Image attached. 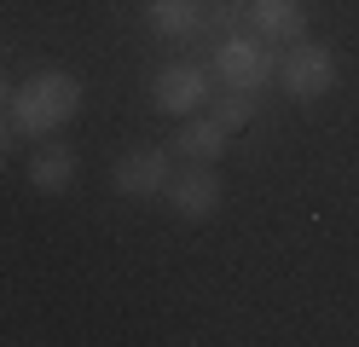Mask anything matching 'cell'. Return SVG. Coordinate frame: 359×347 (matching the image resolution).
<instances>
[{"mask_svg": "<svg viewBox=\"0 0 359 347\" xmlns=\"http://www.w3.org/2000/svg\"><path fill=\"white\" fill-rule=\"evenodd\" d=\"M81 99H87V87L70 76V69H41V76H29L24 87H12L6 116H12V128L24 139H53L58 128L76 122Z\"/></svg>", "mask_w": 359, "mask_h": 347, "instance_id": "1", "label": "cell"}, {"mask_svg": "<svg viewBox=\"0 0 359 347\" xmlns=\"http://www.w3.org/2000/svg\"><path fill=\"white\" fill-rule=\"evenodd\" d=\"M273 76H278V87L290 93V99H302V104H319V99H330L336 93V53L325 41H290L284 46V58L273 64Z\"/></svg>", "mask_w": 359, "mask_h": 347, "instance_id": "2", "label": "cell"}, {"mask_svg": "<svg viewBox=\"0 0 359 347\" xmlns=\"http://www.w3.org/2000/svg\"><path fill=\"white\" fill-rule=\"evenodd\" d=\"M273 53H266L261 35H226L215 46V76L220 87H238V93H261L266 81H273Z\"/></svg>", "mask_w": 359, "mask_h": 347, "instance_id": "3", "label": "cell"}, {"mask_svg": "<svg viewBox=\"0 0 359 347\" xmlns=\"http://www.w3.org/2000/svg\"><path fill=\"white\" fill-rule=\"evenodd\" d=\"M174 179V151L168 145H133L116 156V168H110V185H116V197H163Z\"/></svg>", "mask_w": 359, "mask_h": 347, "instance_id": "4", "label": "cell"}, {"mask_svg": "<svg viewBox=\"0 0 359 347\" xmlns=\"http://www.w3.org/2000/svg\"><path fill=\"white\" fill-rule=\"evenodd\" d=\"M168 208H174V220H209L215 208H220V197H226V179L215 174V162H191L186 174H174L168 179Z\"/></svg>", "mask_w": 359, "mask_h": 347, "instance_id": "5", "label": "cell"}, {"mask_svg": "<svg viewBox=\"0 0 359 347\" xmlns=\"http://www.w3.org/2000/svg\"><path fill=\"white\" fill-rule=\"evenodd\" d=\"M151 99H156V110H168V116H197L209 104V76L197 64H163L156 81H151Z\"/></svg>", "mask_w": 359, "mask_h": 347, "instance_id": "6", "label": "cell"}, {"mask_svg": "<svg viewBox=\"0 0 359 347\" xmlns=\"http://www.w3.org/2000/svg\"><path fill=\"white\" fill-rule=\"evenodd\" d=\"M226 128L215 122L209 110H197V116H180V128L168 133V151L174 156H186V162H220L226 156Z\"/></svg>", "mask_w": 359, "mask_h": 347, "instance_id": "7", "label": "cell"}, {"mask_svg": "<svg viewBox=\"0 0 359 347\" xmlns=\"http://www.w3.org/2000/svg\"><path fill=\"white\" fill-rule=\"evenodd\" d=\"M243 18H250V29L261 41H278V46L307 35V6L302 0H243Z\"/></svg>", "mask_w": 359, "mask_h": 347, "instance_id": "8", "label": "cell"}, {"mask_svg": "<svg viewBox=\"0 0 359 347\" xmlns=\"http://www.w3.org/2000/svg\"><path fill=\"white\" fill-rule=\"evenodd\" d=\"M81 174V156L76 145H64V139H41V151L29 156V185L41 197H58V191H70Z\"/></svg>", "mask_w": 359, "mask_h": 347, "instance_id": "9", "label": "cell"}, {"mask_svg": "<svg viewBox=\"0 0 359 347\" xmlns=\"http://www.w3.org/2000/svg\"><path fill=\"white\" fill-rule=\"evenodd\" d=\"M145 29L168 35V41H186V35L203 29V12H197V0H145Z\"/></svg>", "mask_w": 359, "mask_h": 347, "instance_id": "10", "label": "cell"}, {"mask_svg": "<svg viewBox=\"0 0 359 347\" xmlns=\"http://www.w3.org/2000/svg\"><path fill=\"white\" fill-rule=\"evenodd\" d=\"M209 116L226 133H238V128H250L255 122V93H238V87H220V99L209 104Z\"/></svg>", "mask_w": 359, "mask_h": 347, "instance_id": "11", "label": "cell"}, {"mask_svg": "<svg viewBox=\"0 0 359 347\" xmlns=\"http://www.w3.org/2000/svg\"><path fill=\"white\" fill-rule=\"evenodd\" d=\"M12 139H18V128H12V116H0V168H6V156H12Z\"/></svg>", "mask_w": 359, "mask_h": 347, "instance_id": "12", "label": "cell"}, {"mask_svg": "<svg viewBox=\"0 0 359 347\" xmlns=\"http://www.w3.org/2000/svg\"><path fill=\"white\" fill-rule=\"evenodd\" d=\"M12 99V87H6V69H0V104H6Z\"/></svg>", "mask_w": 359, "mask_h": 347, "instance_id": "13", "label": "cell"}]
</instances>
